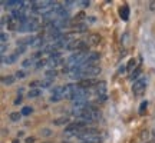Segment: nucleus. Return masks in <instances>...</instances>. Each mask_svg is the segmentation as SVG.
I'll use <instances>...</instances> for the list:
<instances>
[{
    "label": "nucleus",
    "mask_w": 155,
    "mask_h": 143,
    "mask_svg": "<svg viewBox=\"0 0 155 143\" xmlns=\"http://www.w3.org/2000/svg\"><path fill=\"white\" fill-rule=\"evenodd\" d=\"M39 20L38 19H35V17H29L26 22L20 24V27L17 29V32H20V33H32V32H36L39 30Z\"/></svg>",
    "instance_id": "obj_1"
},
{
    "label": "nucleus",
    "mask_w": 155,
    "mask_h": 143,
    "mask_svg": "<svg viewBox=\"0 0 155 143\" xmlns=\"http://www.w3.org/2000/svg\"><path fill=\"white\" fill-rule=\"evenodd\" d=\"M145 89H147V79L145 77H139L137 82H134L132 84V93L135 96H141L144 94Z\"/></svg>",
    "instance_id": "obj_2"
},
{
    "label": "nucleus",
    "mask_w": 155,
    "mask_h": 143,
    "mask_svg": "<svg viewBox=\"0 0 155 143\" xmlns=\"http://www.w3.org/2000/svg\"><path fill=\"white\" fill-rule=\"evenodd\" d=\"M95 94L98 96L99 100H105L106 99V82H99L95 86Z\"/></svg>",
    "instance_id": "obj_3"
},
{
    "label": "nucleus",
    "mask_w": 155,
    "mask_h": 143,
    "mask_svg": "<svg viewBox=\"0 0 155 143\" xmlns=\"http://www.w3.org/2000/svg\"><path fill=\"white\" fill-rule=\"evenodd\" d=\"M101 73V67L99 66H91V67H86L83 70V79H92L94 76H98ZM82 79V80H83Z\"/></svg>",
    "instance_id": "obj_4"
},
{
    "label": "nucleus",
    "mask_w": 155,
    "mask_h": 143,
    "mask_svg": "<svg viewBox=\"0 0 155 143\" xmlns=\"http://www.w3.org/2000/svg\"><path fill=\"white\" fill-rule=\"evenodd\" d=\"M98 80H95V79H83L81 82L78 83V86L79 87H83V89H89V87H95L96 84H98Z\"/></svg>",
    "instance_id": "obj_5"
},
{
    "label": "nucleus",
    "mask_w": 155,
    "mask_h": 143,
    "mask_svg": "<svg viewBox=\"0 0 155 143\" xmlns=\"http://www.w3.org/2000/svg\"><path fill=\"white\" fill-rule=\"evenodd\" d=\"M19 56L20 55H17L16 52L13 53V55H9L7 57H6L5 55L2 56V63H7V65H13V63H16L17 60H19Z\"/></svg>",
    "instance_id": "obj_6"
},
{
    "label": "nucleus",
    "mask_w": 155,
    "mask_h": 143,
    "mask_svg": "<svg viewBox=\"0 0 155 143\" xmlns=\"http://www.w3.org/2000/svg\"><path fill=\"white\" fill-rule=\"evenodd\" d=\"M65 63H66L65 59H48V65L46 66H49L50 69L55 70V67L61 66V65H65Z\"/></svg>",
    "instance_id": "obj_7"
},
{
    "label": "nucleus",
    "mask_w": 155,
    "mask_h": 143,
    "mask_svg": "<svg viewBox=\"0 0 155 143\" xmlns=\"http://www.w3.org/2000/svg\"><path fill=\"white\" fill-rule=\"evenodd\" d=\"M119 17H121L124 22H127L128 19H129V7L127 5L122 6L121 9H119Z\"/></svg>",
    "instance_id": "obj_8"
},
{
    "label": "nucleus",
    "mask_w": 155,
    "mask_h": 143,
    "mask_svg": "<svg viewBox=\"0 0 155 143\" xmlns=\"http://www.w3.org/2000/svg\"><path fill=\"white\" fill-rule=\"evenodd\" d=\"M86 42H88L89 46H94V44H98L101 42V36L99 34H91L88 39H86Z\"/></svg>",
    "instance_id": "obj_9"
},
{
    "label": "nucleus",
    "mask_w": 155,
    "mask_h": 143,
    "mask_svg": "<svg viewBox=\"0 0 155 143\" xmlns=\"http://www.w3.org/2000/svg\"><path fill=\"white\" fill-rule=\"evenodd\" d=\"M39 94H42V89L40 87H36V89H30L28 93V97L29 99H35V97H38Z\"/></svg>",
    "instance_id": "obj_10"
},
{
    "label": "nucleus",
    "mask_w": 155,
    "mask_h": 143,
    "mask_svg": "<svg viewBox=\"0 0 155 143\" xmlns=\"http://www.w3.org/2000/svg\"><path fill=\"white\" fill-rule=\"evenodd\" d=\"M15 80H16V76H5V77H2V83H3L5 86H10V84H13Z\"/></svg>",
    "instance_id": "obj_11"
},
{
    "label": "nucleus",
    "mask_w": 155,
    "mask_h": 143,
    "mask_svg": "<svg viewBox=\"0 0 155 143\" xmlns=\"http://www.w3.org/2000/svg\"><path fill=\"white\" fill-rule=\"evenodd\" d=\"M53 123H55L56 126H61V125H69V117H66V116H62V117H59V119L53 120Z\"/></svg>",
    "instance_id": "obj_12"
},
{
    "label": "nucleus",
    "mask_w": 155,
    "mask_h": 143,
    "mask_svg": "<svg viewBox=\"0 0 155 143\" xmlns=\"http://www.w3.org/2000/svg\"><path fill=\"white\" fill-rule=\"evenodd\" d=\"M50 92H52V96H55V94H63L65 86H55V87H50Z\"/></svg>",
    "instance_id": "obj_13"
},
{
    "label": "nucleus",
    "mask_w": 155,
    "mask_h": 143,
    "mask_svg": "<svg viewBox=\"0 0 155 143\" xmlns=\"http://www.w3.org/2000/svg\"><path fill=\"white\" fill-rule=\"evenodd\" d=\"M135 66H137V60H135V59H131V60L128 62V65H127V72L132 73V72L135 70Z\"/></svg>",
    "instance_id": "obj_14"
},
{
    "label": "nucleus",
    "mask_w": 155,
    "mask_h": 143,
    "mask_svg": "<svg viewBox=\"0 0 155 143\" xmlns=\"http://www.w3.org/2000/svg\"><path fill=\"white\" fill-rule=\"evenodd\" d=\"M52 83H53V80L52 79H45V80H42L40 82V86L39 87H42V89H48L52 86Z\"/></svg>",
    "instance_id": "obj_15"
},
{
    "label": "nucleus",
    "mask_w": 155,
    "mask_h": 143,
    "mask_svg": "<svg viewBox=\"0 0 155 143\" xmlns=\"http://www.w3.org/2000/svg\"><path fill=\"white\" fill-rule=\"evenodd\" d=\"M139 75H141V69H139V67H137V69H135V70L131 73L129 79H131V80H134V82H137V80H138V76H139Z\"/></svg>",
    "instance_id": "obj_16"
},
{
    "label": "nucleus",
    "mask_w": 155,
    "mask_h": 143,
    "mask_svg": "<svg viewBox=\"0 0 155 143\" xmlns=\"http://www.w3.org/2000/svg\"><path fill=\"white\" fill-rule=\"evenodd\" d=\"M35 63H38V62H36V59H33V57H32V59H26V60H23L22 66L23 67H30V66H33Z\"/></svg>",
    "instance_id": "obj_17"
},
{
    "label": "nucleus",
    "mask_w": 155,
    "mask_h": 143,
    "mask_svg": "<svg viewBox=\"0 0 155 143\" xmlns=\"http://www.w3.org/2000/svg\"><path fill=\"white\" fill-rule=\"evenodd\" d=\"M56 76H58V72L53 70V69H49V70L46 72V79H52L53 80Z\"/></svg>",
    "instance_id": "obj_18"
},
{
    "label": "nucleus",
    "mask_w": 155,
    "mask_h": 143,
    "mask_svg": "<svg viewBox=\"0 0 155 143\" xmlns=\"http://www.w3.org/2000/svg\"><path fill=\"white\" fill-rule=\"evenodd\" d=\"M20 117H22V113H17V112L10 113V120L12 122H19L20 120Z\"/></svg>",
    "instance_id": "obj_19"
},
{
    "label": "nucleus",
    "mask_w": 155,
    "mask_h": 143,
    "mask_svg": "<svg viewBox=\"0 0 155 143\" xmlns=\"http://www.w3.org/2000/svg\"><path fill=\"white\" fill-rule=\"evenodd\" d=\"M147 106H148V102H147V100H142V102H141V105H139V115H144V112L145 110H147Z\"/></svg>",
    "instance_id": "obj_20"
},
{
    "label": "nucleus",
    "mask_w": 155,
    "mask_h": 143,
    "mask_svg": "<svg viewBox=\"0 0 155 143\" xmlns=\"http://www.w3.org/2000/svg\"><path fill=\"white\" fill-rule=\"evenodd\" d=\"M32 112H33V109H32V107H29V106H25L20 113H22V116H29L30 113H32Z\"/></svg>",
    "instance_id": "obj_21"
},
{
    "label": "nucleus",
    "mask_w": 155,
    "mask_h": 143,
    "mask_svg": "<svg viewBox=\"0 0 155 143\" xmlns=\"http://www.w3.org/2000/svg\"><path fill=\"white\" fill-rule=\"evenodd\" d=\"M63 97H65L63 94H55V96H50V102H53V103H55V102H59V100H62Z\"/></svg>",
    "instance_id": "obj_22"
},
{
    "label": "nucleus",
    "mask_w": 155,
    "mask_h": 143,
    "mask_svg": "<svg viewBox=\"0 0 155 143\" xmlns=\"http://www.w3.org/2000/svg\"><path fill=\"white\" fill-rule=\"evenodd\" d=\"M26 75H28V73L25 70H17L15 76H16V79H23V77H26Z\"/></svg>",
    "instance_id": "obj_23"
},
{
    "label": "nucleus",
    "mask_w": 155,
    "mask_h": 143,
    "mask_svg": "<svg viewBox=\"0 0 155 143\" xmlns=\"http://www.w3.org/2000/svg\"><path fill=\"white\" fill-rule=\"evenodd\" d=\"M26 50H28V46H17L16 53H17V55H22V53H25Z\"/></svg>",
    "instance_id": "obj_24"
},
{
    "label": "nucleus",
    "mask_w": 155,
    "mask_h": 143,
    "mask_svg": "<svg viewBox=\"0 0 155 143\" xmlns=\"http://www.w3.org/2000/svg\"><path fill=\"white\" fill-rule=\"evenodd\" d=\"M48 65V60H38V63H36V69H40V67H43Z\"/></svg>",
    "instance_id": "obj_25"
},
{
    "label": "nucleus",
    "mask_w": 155,
    "mask_h": 143,
    "mask_svg": "<svg viewBox=\"0 0 155 143\" xmlns=\"http://www.w3.org/2000/svg\"><path fill=\"white\" fill-rule=\"evenodd\" d=\"M40 135L45 136V138H46V136H50V135H52V130H50V129H42V130H40Z\"/></svg>",
    "instance_id": "obj_26"
},
{
    "label": "nucleus",
    "mask_w": 155,
    "mask_h": 143,
    "mask_svg": "<svg viewBox=\"0 0 155 143\" xmlns=\"http://www.w3.org/2000/svg\"><path fill=\"white\" fill-rule=\"evenodd\" d=\"M79 3H81L82 7H89V5H91V2H89V0H82V2H79Z\"/></svg>",
    "instance_id": "obj_27"
},
{
    "label": "nucleus",
    "mask_w": 155,
    "mask_h": 143,
    "mask_svg": "<svg viewBox=\"0 0 155 143\" xmlns=\"http://www.w3.org/2000/svg\"><path fill=\"white\" fill-rule=\"evenodd\" d=\"M0 39H2V43H6V40L9 39V36H7V33H2L0 34Z\"/></svg>",
    "instance_id": "obj_28"
},
{
    "label": "nucleus",
    "mask_w": 155,
    "mask_h": 143,
    "mask_svg": "<svg viewBox=\"0 0 155 143\" xmlns=\"http://www.w3.org/2000/svg\"><path fill=\"white\" fill-rule=\"evenodd\" d=\"M125 70H127V67L124 66V65H122V66H119V69H118V75H122V73H125Z\"/></svg>",
    "instance_id": "obj_29"
},
{
    "label": "nucleus",
    "mask_w": 155,
    "mask_h": 143,
    "mask_svg": "<svg viewBox=\"0 0 155 143\" xmlns=\"http://www.w3.org/2000/svg\"><path fill=\"white\" fill-rule=\"evenodd\" d=\"M22 94H19V96H17L16 97V100H15V105H20V103H22Z\"/></svg>",
    "instance_id": "obj_30"
},
{
    "label": "nucleus",
    "mask_w": 155,
    "mask_h": 143,
    "mask_svg": "<svg viewBox=\"0 0 155 143\" xmlns=\"http://www.w3.org/2000/svg\"><path fill=\"white\" fill-rule=\"evenodd\" d=\"M6 49H7V46H6V43H2V47H0V52H2V56H3V53L6 52Z\"/></svg>",
    "instance_id": "obj_31"
},
{
    "label": "nucleus",
    "mask_w": 155,
    "mask_h": 143,
    "mask_svg": "<svg viewBox=\"0 0 155 143\" xmlns=\"http://www.w3.org/2000/svg\"><path fill=\"white\" fill-rule=\"evenodd\" d=\"M35 140H36V139H35L33 136H30V138H28L25 142H26V143H35Z\"/></svg>",
    "instance_id": "obj_32"
},
{
    "label": "nucleus",
    "mask_w": 155,
    "mask_h": 143,
    "mask_svg": "<svg viewBox=\"0 0 155 143\" xmlns=\"http://www.w3.org/2000/svg\"><path fill=\"white\" fill-rule=\"evenodd\" d=\"M12 143H20V142H19V139H15V140H13Z\"/></svg>",
    "instance_id": "obj_33"
},
{
    "label": "nucleus",
    "mask_w": 155,
    "mask_h": 143,
    "mask_svg": "<svg viewBox=\"0 0 155 143\" xmlns=\"http://www.w3.org/2000/svg\"><path fill=\"white\" fill-rule=\"evenodd\" d=\"M46 143H50V142H46Z\"/></svg>",
    "instance_id": "obj_34"
}]
</instances>
